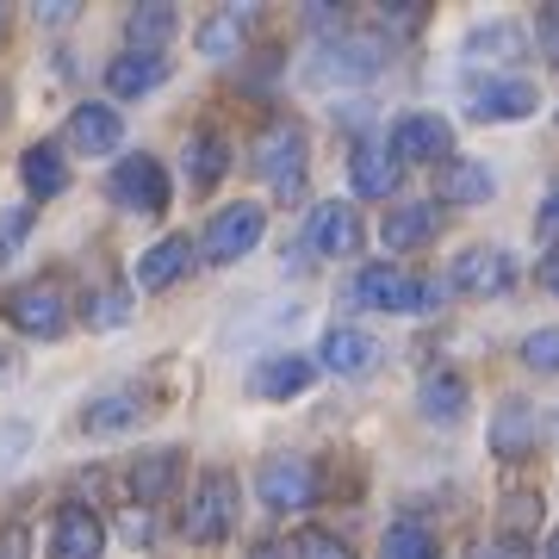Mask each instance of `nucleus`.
I'll list each match as a JSON object with an SVG mask.
<instances>
[{
	"instance_id": "1a4fd4ad",
	"label": "nucleus",
	"mask_w": 559,
	"mask_h": 559,
	"mask_svg": "<svg viewBox=\"0 0 559 559\" xmlns=\"http://www.w3.org/2000/svg\"><path fill=\"white\" fill-rule=\"evenodd\" d=\"M380 69H385V38H373V32H342L311 62L318 81H367V75H380Z\"/></svg>"
},
{
	"instance_id": "c85d7f7f",
	"label": "nucleus",
	"mask_w": 559,
	"mask_h": 559,
	"mask_svg": "<svg viewBox=\"0 0 559 559\" xmlns=\"http://www.w3.org/2000/svg\"><path fill=\"white\" fill-rule=\"evenodd\" d=\"M138 417H143V392H106V399H94L81 411V429H87V436H119V429H131Z\"/></svg>"
},
{
	"instance_id": "f704fd0d",
	"label": "nucleus",
	"mask_w": 559,
	"mask_h": 559,
	"mask_svg": "<svg viewBox=\"0 0 559 559\" xmlns=\"http://www.w3.org/2000/svg\"><path fill=\"white\" fill-rule=\"evenodd\" d=\"M293 559H355V547L342 535H330V528H305V535L293 540Z\"/></svg>"
},
{
	"instance_id": "ddd939ff",
	"label": "nucleus",
	"mask_w": 559,
	"mask_h": 559,
	"mask_svg": "<svg viewBox=\"0 0 559 559\" xmlns=\"http://www.w3.org/2000/svg\"><path fill=\"white\" fill-rule=\"evenodd\" d=\"M50 559H106V522L87 503H62L50 528Z\"/></svg>"
},
{
	"instance_id": "473e14b6",
	"label": "nucleus",
	"mask_w": 559,
	"mask_h": 559,
	"mask_svg": "<svg viewBox=\"0 0 559 559\" xmlns=\"http://www.w3.org/2000/svg\"><path fill=\"white\" fill-rule=\"evenodd\" d=\"M25 237H32V205H7V212H0V267L20 261Z\"/></svg>"
},
{
	"instance_id": "a19ab883",
	"label": "nucleus",
	"mask_w": 559,
	"mask_h": 559,
	"mask_svg": "<svg viewBox=\"0 0 559 559\" xmlns=\"http://www.w3.org/2000/svg\"><path fill=\"white\" fill-rule=\"evenodd\" d=\"M38 20H44V25H69V20H75V7H69V0H44Z\"/></svg>"
},
{
	"instance_id": "6ab92c4d",
	"label": "nucleus",
	"mask_w": 559,
	"mask_h": 559,
	"mask_svg": "<svg viewBox=\"0 0 559 559\" xmlns=\"http://www.w3.org/2000/svg\"><path fill=\"white\" fill-rule=\"evenodd\" d=\"M441 230V212L436 200H411V205H392L380 224V242L392 249V255H411V249H423V242H436Z\"/></svg>"
},
{
	"instance_id": "9b49d317",
	"label": "nucleus",
	"mask_w": 559,
	"mask_h": 559,
	"mask_svg": "<svg viewBox=\"0 0 559 559\" xmlns=\"http://www.w3.org/2000/svg\"><path fill=\"white\" fill-rule=\"evenodd\" d=\"M305 249H311V255H330V261L355 255L360 249V212L348 200H323L318 212H311V224H305Z\"/></svg>"
},
{
	"instance_id": "393cba45",
	"label": "nucleus",
	"mask_w": 559,
	"mask_h": 559,
	"mask_svg": "<svg viewBox=\"0 0 559 559\" xmlns=\"http://www.w3.org/2000/svg\"><path fill=\"white\" fill-rule=\"evenodd\" d=\"M20 180L32 200H57V193H69V156L57 143H32L20 156Z\"/></svg>"
},
{
	"instance_id": "e433bc0d",
	"label": "nucleus",
	"mask_w": 559,
	"mask_h": 559,
	"mask_svg": "<svg viewBox=\"0 0 559 559\" xmlns=\"http://www.w3.org/2000/svg\"><path fill=\"white\" fill-rule=\"evenodd\" d=\"M25 448H32V429L25 423H0V473H13L25 460Z\"/></svg>"
},
{
	"instance_id": "aec40b11",
	"label": "nucleus",
	"mask_w": 559,
	"mask_h": 559,
	"mask_svg": "<svg viewBox=\"0 0 559 559\" xmlns=\"http://www.w3.org/2000/svg\"><path fill=\"white\" fill-rule=\"evenodd\" d=\"M498 193V180H491V168L473 156H448L436 168V200L441 205H485Z\"/></svg>"
},
{
	"instance_id": "4c0bfd02",
	"label": "nucleus",
	"mask_w": 559,
	"mask_h": 559,
	"mask_svg": "<svg viewBox=\"0 0 559 559\" xmlns=\"http://www.w3.org/2000/svg\"><path fill=\"white\" fill-rule=\"evenodd\" d=\"M380 25H385V32H417V25H423V7H417V0H385V7H380Z\"/></svg>"
},
{
	"instance_id": "2f4dec72",
	"label": "nucleus",
	"mask_w": 559,
	"mask_h": 559,
	"mask_svg": "<svg viewBox=\"0 0 559 559\" xmlns=\"http://www.w3.org/2000/svg\"><path fill=\"white\" fill-rule=\"evenodd\" d=\"M81 318L94 323V330H119V323H131V293L124 286H106V293H94L87 299V311Z\"/></svg>"
},
{
	"instance_id": "7c9ffc66",
	"label": "nucleus",
	"mask_w": 559,
	"mask_h": 559,
	"mask_svg": "<svg viewBox=\"0 0 559 559\" xmlns=\"http://www.w3.org/2000/svg\"><path fill=\"white\" fill-rule=\"evenodd\" d=\"M441 547H436V535L423 528V522H392L385 528V540H380V559H436Z\"/></svg>"
},
{
	"instance_id": "20e7f679",
	"label": "nucleus",
	"mask_w": 559,
	"mask_h": 559,
	"mask_svg": "<svg viewBox=\"0 0 559 559\" xmlns=\"http://www.w3.org/2000/svg\"><path fill=\"white\" fill-rule=\"evenodd\" d=\"M255 491H261V503H267L274 516H299V510L318 503L323 479H318V466H311L305 454H274V460H261Z\"/></svg>"
},
{
	"instance_id": "2eb2a0df",
	"label": "nucleus",
	"mask_w": 559,
	"mask_h": 559,
	"mask_svg": "<svg viewBox=\"0 0 559 559\" xmlns=\"http://www.w3.org/2000/svg\"><path fill=\"white\" fill-rule=\"evenodd\" d=\"M119 143H124V119H119V106L81 100L75 112H69V150H75V156H112Z\"/></svg>"
},
{
	"instance_id": "37998d69",
	"label": "nucleus",
	"mask_w": 559,
	"mask_h": 559,
	"mask_svg": "<svg viewBox=\"0 0 559 559\" xmlns=\"http://www.w3.org/2000/svg\"><path fill=\"white\" fill-rule=\"evenodd\" d=\"M540 230H559V187L547 193V205H540Z\"/></svg>"
},
{
	"instance_id": "cd10ccee",
	"label": "nucleus",
	"mask_w": 559,
	"mask_h": 559,
	"mask_svg": "<svg viewBox=\"0 0 559 559\" xmlns=\"http://www.w3.org/2000/svg\"><path fill=\"white\" fill-rule=\"evenodd\" d=\"M230 175V143L218 138V131H193V138H187V180H193V187H218V180Z\"/></svg>"
},
{
	"instance_id": "72a5a7b5",
	"label": "nucleus",
	"mask_w": 559,
	"mask_h": 559,
	"mask_svg": "<svg viewBox=\"0 0 559 559\" xmlns=\"http://www.w3.org/2000/svg\"><path fill=\"white\" fill-rule=\"evenodd\" d=\"M522 367H535V373H559V323H554V330H528V336H522Z\"/></svg>"
},
{
	"instance_id": "49530a36",
	"label": "nucleus",
	"mask_w": 559,
	"mask_h": 559,
	"mask_svg": "<svg viewBox=\"0 0 559 559\" xmlns=\"http://www.w3.org/2000/svg\"><path fill=\"white\" fill-rule=\"evenodd\" d=\"M547 559H559V535H554V547H547Z\"/></svg>"
},
{
	"instance_id": "bb28decb",
	"label": "nucleus",
	"mask_w": 559,
	"mask_h": 559,
	"mask_svg": "<svg viewBox=\"0 0 559 559\" xmlns=\"http://www.w3.org/2000/svg\"><path fill=\"white\" fill-rule=\"evenodd\" d=\"M522 57H528V38L510 20H491L466 38V62H522Z\"/></svg>"
},
{
	"instance_id": "ea45409f",
	"label": "nucleus",
	"mask_w": 559,
	"mask_h": 559,
	"mask_svg": "<svg viewBox=\"0 0 559 559\" xmlns=\"http://www.w3.org/2000/svg\"><path fill=\"white\" fill-rule=\"evenodd\" d=\"M473 559H535V554H528V540L498 535V540H479V547H473Z\"/></svg>"
},
{
	"instance_id": "4468645a",
	"label": "nucleus",
	"mask_w": 559,
	"mask_h": 559,
	"mask_svg": "<svg viewBox=\"0 0 559 559\" xmlns=\"http://www.w3.org/2000/svg\"><path fill=\"white\" fill-rule=\"evenodd\" d=\"M318 367L323 373H342V380H360V373L380 367V342L367 336V330H355V323H336V330L318 342Z\"/></svg>"
},
{
	"instance_id": "7ed1b4c3",
	"label": "nucleus",
	"mask_w": 559,
	"mask_h": 559,
	"mask_svg": "<svg viewBox=\"0 0 559 559\" xmlns=\"http://www.w3.org/2000/svg\"><path fill=\"white\" fill-rule=\"evenodd\" d=\"M180 528H187V540H200V547H218V540L237 528V479H230L224 466L200 473V485H193V498H187Z\"/></svg>"
},
{
	"instance_id": "423d86ee",
	"label": "nucleus",
	"mask_w": 559,
	"mask_h": 559,
	"mask_svg": "<svg viewBox=\"0 0 559 559\" xmlns=\"http://www.w3.org/2000/svg\"><path fill=\"white\" fill-rule=\"evenodd\" d=\"M267 237V205L255 200H237V205H224L218 218L205 224V237H200V255L212 261V267H230V261H242L255 242Z\"/></svg>"
},
{
	"instance_id": "f3484780",
	"label": "nucleus",
	"mask_w": 559,
	"mask_h": 559,
	"mask_svg": "<svg viewBox=\"0 0 559 559\" xmlns=\"http://www.w3.org/2000/svg\"><path fill=\"white\" fill-rule=\"evenodd\" d=\"M175 485H180V448H150V454L131 460V503H138V510L168 503Z\"/></svg>"
},
{
	"instance_id": "f03ea898",
	"label": "nucleus",
	"mask_w": 559,
	"mask_h": 559,
	"mask_svg": "<svg viewBox=\"0 0 559 559\" xmlns=\"http://www.w3.org/2000/svg\"><path fill=\"white\" fill-rule=\"evenodd\" d=\"M249 168L293 205L305 193V131L293 119H267L255 131V143H249Z\"/></svg>"
},
{
	"instance_id": "58836bf2",
	"label": "nucleus",
	"mask_w": 559,
	"mask_h": 559,
	"mask_svg": "<svg viewBox=\"0 0 559 559\" xmlns=\"http://www.w3.org/2000/svg\"><path fill=\"white\" fill-rule=\"evenodd\" d=\"M535 38H540V50H547V62L559 69V0L535 13Z\"/></svg>"
},
{
	"instance_id": "412c9836",
	"label": "nucleus",
	"mask_w": 559,
	"mask_h": 559,
	"mask_svg": "<svg viewBox=\"0 0 559 559\" xmlns=\"http://www.w3.org/2000/svg\"><path fill=\"white\" fill-rule=\"evenodd\" d=\"M193 274V237H162L138 255V286L143 293H168L175 280Z\"/></svg>"
},
{
	"instance_id": "a18cd8bd",
	"label": "nucleus",
	"mask_w": 559,
	"mask_h": 559,
	"mask_svg": "<svg viewBox=\"0 0 559 559\" xmlns=\"http://www.w3.org/2000/svg\"><path fill=\"white\" fill-rule=\"evenodd\" d=\"M13 373H20V355H13V348H7V342H0V385L13 380Z\"/></svg>"
},
{
	"instance_id": "dca6fc26",
	"label": "nucleus",
	"mask_w": 559,
	"mask_h": 559,
	"mask_svg": "<svg viewBox=\"0 0 559 559\" xmlns=\"http://www.w3.org/2000/svg\"><path fill=\"white\" fill-rule=\"evenodd\" d=\"M311 380H318V360H311V355H267V360H255V367H249V392H255V399H267V404L299 399Z\"/></svg>"
},
{
	"instance_id": "9d476101",
	"label": "nucleus",
	"mask_w": 559,
	"mask_h": 559,
	"mask_svg": "<svg viewBox=\"0 0 559 559\" xmlns=\"http://www.w3.org/2000/svg\"><path fill=\"white\" fill-rule=\"evenodd\" d=\"M392 162H448L454 156V124L436 119V112H404L399 124H392Z\"/></svg>"
},
{
	"instance_id": "de8ad7c7",
	"label": "nucleus",
	"mask_w": 559,
	"mask_h": 559,
	"mask_svg": "<svg viewBox=\"0 0 559 559\" xmlns=\"http://www.w3.org/2000/svg\"><path fill=\"white\" fill-rule=\"evenodd\" d=\"M0 25H7V7H0Z\"/></svg>"
},
{
	"instance_id": "6e6552de",
	"label": "nucleus",
	"mask_w": 559,
	"mask_h": 559,
	"mask_svg": "<svg viewBox=\"0 0 559 559\" xmlns=\"http://www.w3.org/2000/svg\"><path fill=\"white\" fill-rule=\"evenodd\" d=\"M510 286H516V261H510V249H491V242L460 249L448 267V293H466V299H498Z\"/></svg>"
},
{
	"instance_id": "f8f14e48",
	"label": "nucleus",
	"mask_w": 559,
	"mask_h": 559,
	"mask_svg": "<svg viewBox=\"0 0 559 559\" xmlns=\"http://www.w3.org/2000/svg\"><path fill=\"white\" fill-rule=\"evenodd\" d=\"M540 106V94L528 87L522 75H503V81H479L473 94H466V112L479 124H510V119H528Z\"/></svg>"
},
{
	"instance_id": "f257e3e1",
	"label": "nucleus",
	"mask_w": 559,
	"mask_h": 559,
	"mask_svg": "<svg viewBox=\"0 0 559 559\" xmlns=\"http://www.w3.org/2000/svg\"><path fill=\"white\" fill-rule=\"evenodd\" d=\"M448 299V280L411 274V267H360L348 280V305L360 311H392V318H423Z\"/></svg>"
},
{
	"instance_id": "4be33fe9",
	"label": "nucleus",
	"mask_w": 559,
	"mask_h": 559,
	"mask_svg": "<svg viewBox=\"0 0 559 559\" xmlns=\"http://www.w3.org/2000/svg\"><path fill=\"white\" fill-rule=\"evenodd\" d=\"M162 81H168V57H150V50H124V57L106 62V94L112 100H138Z\"/></svg>"
},
{
	"instance_id": "0eeeda50",
	"label": "nucleus",
	"mask_w": 559,
	"mask_h": 559,
	"mask_svg": "<svg viewBox=\"0 0 559 559\" xmlns=\"http://www.w3.org/2000/svg\"><path fill=\"white\" fill-rule=\"evenodd\" d=\"M106 187H112V205L119 212H138V218H156V212L175 205V180H168V168L156 156H124Z\"/></svg>"
},
{
	"instance_id": "39448f33",
	"label": "nucleus",
	"mask_w": 559,
	"mask_h": 559,
	"mask_svg": "<svg viewBox=\"0 0 559 559\" xmlns=\"http://www.w3.org/2000/svg\"><path fill=\"white\" fill-rule=\"evenodd\" d=\"M0 311H7V323L20 330V336H62L69 330V299H62L57 280H25V286H13L7 299H0Z\"/></svg>"
},
{
	"instance_id": "a211bd4d",
	"label": "nucleus",
	"mask_w": 559,
	"mask_h": 559,
	"mask_svg": "<svg viewBox=\"0 0 559 559\" xmlns=\"http://www.w3.org/2000/svg\"><path fill=\"white\" fill-rule=\"evenodd\" d=\"M540 441V417L528 399H503L498 417H491V454L498 460H528Z\"/></svg>"
},
{
	"instance_id": "b1692460",
	"label": "nucleus",
	"mask_w": 559,
	"mask_h": 559,
	"mask_svg": "<svg viewBox=\"0 0 559 559\" xmlns=\"http://www.w3.org/2000/svg\"><path fill=\"white\" fill-rule=\"evenodd\" d=\"M399 162H392V150H380V143H360L355 156H348V187H355L360 200H392L399 193Z\"/></svg>"
},
{
	"instance_id": "5701e85b",
	"label": "nucleus",
	"mask_w": 559,
	"mask_h": 559,
	"mask_svg": "<svg viewBox=\"0 0 559 559\" xmlns=\"http://www.w3.org/2000/svg\"><path fill=\"white\" fill-rule=\"evenodd\" d=\"M249 25H255V7H218L212 20H200V57H212V62L242 57Z\"/></svg>"
},
{
	"instance_id": "c756f323",
	"label": "nucleus",
	"mask_w": 559,
	"mask_h": 559,
	"mask_svg": "<svg viewBox=\"0 0 559 559\" xmlns=\"http://www.w3.org/2000/svg\"><path fill=\"white\" fill-rule=\"evenodd\" d=\"M175 25H180V13L175 7H131V20H124V38H131V50H143V44H150V57H156L162 44L175 38Z\"/></svg>"
},
{
	"instance_id": "79ce46f5",
	"label": "nucleus",
	"mask_w": 559,
	"mask_h": 559,
	"mask_svg": "<svg viewBox=\"0 0 559 559\" xmlns=\"http://www.w3.org/2000/svg\"><path fill=\"white\" fill-rule=\"evenodd\" d=\"M0 559H25V528H7V540H0Z\"/></svg>"
},
{
	"instance_id": "c03bdc74",
	"label": "nucleus",
	"mask_w": 559,
	"mask_h": 559,
	"mask_svg": "<svg viewBox=\"0 0 559 559\" xmlns=\"http://www.w3.org/2000/svg\"><path fill=\"white\" fill-rule=\"evenodd\" d=\"M540 286H547V293H559V249L540 261Z\"/></svg>"
},
{
	"instance_id": "c9c22d12",
	"label": "nucleus",
	"mask_w": 559,
	"mask_h": 559,
	"mask_svg": "<svg viewBox=\"0 0 559 559\" xmlns=\"http://www.w3.org/2000/svg\"><path fill=\"white\" fill-rule=\"evenodd\" d=\"M528 528H540V498H510V510H503V535L510 540H528Z\"/></svg>"
},
{
	"instance_id": "a878e982",
	"label": "nucleus",
	"mask_w": 559,
	"mask_h": 559,
	"mask_svg": "<svg viewBox=\"0 0 559 559\" xmlns=\"http://www.w3.org/2000/svg\"><path fill=\"white\" fill-rule=\"evenodd\" d=\"M466 399H473L466 380L448 373V367H436V373L417 385V404H423V417H429V423H460V417H466Z\"/></svg>"
}]
</instances>
